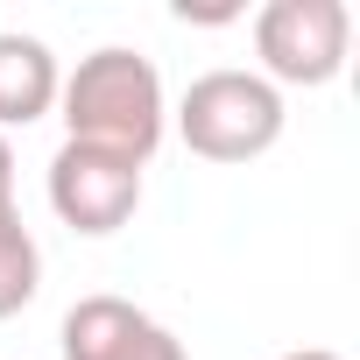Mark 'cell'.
<instances>
[{
  "label": "cell",
  "mask_w": 360,
  "mask_h": 360,
  "mask_svg": "<svg viewBox=\"0 0 360 360\" xmlns=\"http://www.w3.org/2000/svg\"><path fill=\"white\" fill-rule=\"evenodd\" d=\"M141 205V162L113 155V148H92V141H64L50 155V212L85 233V240H106L134 219Z\"/></svg>",
  "instance_id": "4"
},
{
  "label": "cell",
  "mask_w": 360,
  "mask_h": 360,
  "mask_svg": "<svg viewBox=\"0 0 360 360\" xmlns=\"http://www.w3.org/2000/svg\"><path fill=\"white\" fill-rule=\"evenodd\" d=\"M64 141H92V148H113L127 162L148 169V155L162 148V127H169V106H162V78L141 50H92L78 57V71L64 78Z\"/></svg>",
  "instance_id": "1"
},
{
  "label": "cell",
  "mask_w": 360,
  "mask_h": 360,
  "mask_svg": "<svg viewBox=\"0 0 360 360\" xmlns=\"http://www.w3.org/2000/svg\"><path fill=\"white\" fill-rule=\"evenodd\" d=\"M57 92H64V71H57L50 43L22 36V29H0V134L43 120L57 106Z\"/></svg>",
  "instance_id": "5"
},
{
  "label": "cell",
  "mask_w": 360,
  "mask_h": 360,
  "mask_svg": "<svg viewBox=\"0 0 360 360\" xmlns=\"http://www.w3.org/2000/svg\"><path fill=\"white\" fill-rule=\"evenodd\" d=\"M120 360H191V353H184V339H176V332H162V325L148 318V325L134 332V346H127Z\"/></svg>",
  "instance_id": "8"
},
{
  "label": "cell",
  "mask_w": 360,
  "mask_h": 360,
  "mask_svg": "<svg viewBox=\"0 0 360 360\" xmlns=\"http://www.w3.org/2000/svg\"><path fill=\"white\" fill-rule=\"evenodd\" d=\"M283 360H339V353H325V346H304V353H283Z\"/></svg>",
  "instance_id": "10"
},
{
  "label": "cell",
  "mask_w": 360,
  "mask_h": 360,
  "mask_svg": "<svg viewBox=\"0 0 360 360\" xmlns=\"http://www.w3.org/2000/svg\"><path fill=\"white\" fill-rule=\"evenodd\" d=\"M176 134L205 162H255L283 141V92L262 71H205L176 99Z\"/></svg>",
  "instance_id": "2"
},
{
  "label": "cell",
  "mask_w": 360,
  "mask_h": 360,
  "mask_svg": "<svg viewBox=\"0 0 360 360\" xmlns=\"http://www.w3.org/2000/svg\"><path fill=\"white\" fill-rule=\"evenodd\" d=\"M346 43H353V15L346 0H269L255 15V57L262 78L283 85H332L346 71Z\"/></svg>",
  "instance_id": "3"
},
{
  "label": "cell",
  "mask_w": 360,
  "mask_h": 360,
  "mask_svg": "<svg viewBox=\"0 0 360 360\" xmlns=\"http://www.w3.org/2000/svg\"><path fill=\"white\" fill-rule=\"evenodd\" d=\"M141 325H148V311H134L127 297H106V290H99V297H78V304L64 311L57 346H64V360H120Z\"/></svg>",
  "instance_id": "6"
},
{
  "label": "cell",
  "mask_w": 360,
  "mask_h": 360,
  "mask_svg": "<svg viewBox=\"0 0 360 360\" xmlns=\"http://www.w3.org/2000/svg\"><path fill=\"white\" fill-rule=\"evenodd\" d=\"M0 198H15V148H8V134H0Z\"/></svg>",
  "instance_id": "9"
},
{
  "label": "cell",
  "mask_w": 360,
  "mask_h": 360,
  "mask_svg": "<svg viewBox=\"0 0 360 360\" xmlns=\"http://www.w3.org/2000/svg\"><path fill=\"white\" fill-rule=\"evenodd\" d=\"M36 290H43V248H36V233L22 226L15 198H0V318L29 311Z\"/></svg>",
  "instance_id": "7"
}]
</instances>
